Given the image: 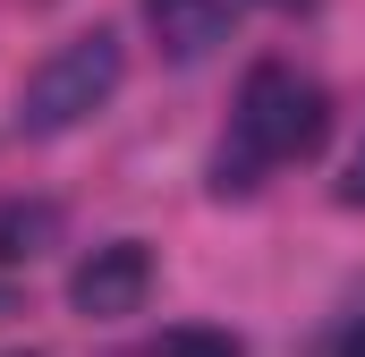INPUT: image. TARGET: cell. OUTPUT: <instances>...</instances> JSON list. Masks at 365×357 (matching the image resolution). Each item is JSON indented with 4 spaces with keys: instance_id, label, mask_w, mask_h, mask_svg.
<instances>
[{
    "instance_id": "obj_1",
    "label": "cell",
    "mask_w": 365,
    "mask_h": 357,
    "mask_svg": "<svg viewBox=\"0 0 365 357\" xmlns=\"http://www.w3.org/2000/svg\"><path fill=\"white\" fill-rule=\"evenodd\" d=\"M323 128H331V102H323L314 77H297L289 60L247 69L238 111H230V136H221V154H212V196H255L264 171L297 162V154H314Z\"/></svg>"
},
{
    "instance_id": "obj_2",
    "label": "cell",
    "mask_w": 365,
    "mask_h": 357,
    "mask_svg": "<svg viewBox=\"0 0 365 357\" xmlns=\"http://www.w3.org/2000/svg\"><path fill=\"white\" fill-rule=\"evenodd\" d=\"M119 77H128V43H119L110 26L68 34V43L26 77V94H17V128H26V136H68V128H86L93 111L119 94Z\"/></svg>"
},
{
    "instance_id": "obj_3",
    "label": "cell",
    "mask_w": 365,
    "mask_h": 357,
    "mask_svg": "<svg viewBox=\"0 0 365 357\" xmlns=\"http://www.w3.org/2000/svg\"><path fill=\"white\" fill-rule=\"evenodd\" d=\"M145 289H153V247H145V238H110V247H93L86 264L68 272V306H77L86 323H119V315H136Z\"/></svg>"
},
{
    "instance_id": "obj_4",
    "label": "cell",
    "mask_w": 365,
    "mask_h": 357,
    "mask_svg": "<svg viewBox=\"0 0 365 357\" xmlns=\"http://www.w3.org/2000/svg\"><path fill=\"white\" fill-rule=\"evenodd\" d=\"M238 26V0H145V34L170 51V60H204L221 51Z\"/></svg>"
},
{
    "instance_id": "obj_5",
    "label": "cell",
    "mask_w": 365,
    "mask_h": 357,
    "mask_svg": "<svg viewBox=\"0 0 365 357\" xmlns=\"http://www.w3.org/2000/svg\"><path fill=\"white\" fill-rule=\"evenodd\" d=\"M60 230H68V213H60L51 196H0V264H34V256H51Z\"/></svg>"
},
{
    "instance_id": "obj_6",
    "label": "cell",
    "mask_w": 365,
    "mask_h": 357,
    "mask_svg": "<svg viewBox=\"0 0 365 357\" xmlns=\"http://www.w3.org/2000/svg\"><path fill=\"white\" fill-rule=\"evenodd\" d=\"M153 357H247V341L238 332H212V323H170L153 341Z\"/></svg>"
},
{
    "instance_id": "obj_7",
    "label": "cell",
    "mask_w": 365,
    "mask_h": 357,
    "mask_svg": "<svg viewBox=\"0 0 365 357\" xmlns=\"http://www.w3.org/2000/svg\"><path fill=\"white\" fill-rule=\"evenodd\" d=\"M340 204H365V136H357V154H349V171H340Z\"/></svg>"
},
{
    "instance_id": "obj_8",
    "label": "cell",
    "mask_w": 365,
    "mask_h": 357,
    "mask_svg": "<svg viewBox=\"0 0 365 357\" xmlns=\"http://www.w3.org/2000/svg\"><path fill=\"white\" fill-rule=\"evenodd\" d=\"M0 315H17V289H9V281H0Z\"/></svg>"
},
{
    "instance_id": "obj_9",
    "label": "cell",
    "mask_w": 365,
    "mask_h": 357,
    "mask_svg": "<svg viewBox=\"0 0 365 357\" xmlns=\"http://www.w3.org/2000/svg\"><path fill=\"white\" fill-rule=\"evenodd\" d=\"M255 9H314V0H255Z\"/></svg>"
},
{
    "instance_id": "obj_10",
    "label": "cell",
    "mask_w": 365,
    "mask_h": 357,
    "mask_svg": "<svg viewBox=\"0 0 365 357\" xmlns=\"http://www.w3.org/2000/svg\"><path fill=\"white\" fill-rule=\"evenodd\" d=\"M349 357H365V332H357V349H349Z\"/></svg>"
}]
</instances>
